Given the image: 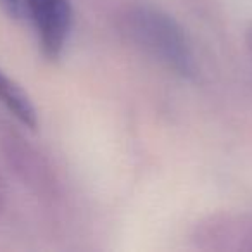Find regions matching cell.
Returning a JSON list of instances; mask_svg holds the SVG:
<instances>
[{
    "label": "cell",
    "instance_id": "4",
    "mask_svg": "<svg viewBox=\"0 0 252 252\" xmlns=\"http://www.w3.org/2000/svg\"><path fill=\"white\" fill-rule=\"evenodd\" d=\"M0 5L14 18L25 16V0H0Z\"/></svg>",
    "mask_w": 252,
    "mask_h": 252
},
{
    "label": "cell",
    "instance_id": "2",
    "mask_svg": "<svg viewBox=\"0 0 252 252\" xmlns=\"http://www.w3.org/2000/svg\"><path fill=\"white\" fill-rule=\"evenodd\" d=\"M25 16L35 25L43 54L57 59L71 30L69 0H25Z\"/></svg>",
    "mask_w": 252,
    "mask_h": 252
},
{
    "label": "cell",
    "instance_id": "3",
    "mask_svg": "<svg viewBox=\"0 0 252 252\" xmlns=\"http://www.w3.org/2000/svg\"><path fill=\"white\" fill-rule=\"evenodd\" d=\"M0 102L26 126H30V128L36 126V112L30 102L28 95L2 71H0Z\"/></svg>",
    "mask_w": 252,
    "mask_h": 252
},
{
    "label": "cell",
    "instance_id": "5",
    "mask_svg": "<svg viewBox=\"0 0 252 252\" xmlns=\"http://www.w3.org/2000/svg\"><path fill=\"white\" fill-rule=\"evenodd\" d=\"M249 36H251V40H249V47H251V52H252V28H251V32H249Z\"/></svg>",
    "mask_w": 252,
    "mask_h": 252
},
{
    "label": "cell",
    "instance_id": "1",
    "mask_svg": "<svg viewBox=\"0 0 252 252\" xmlns=\"http://www.w3.org/2000/svg\"><path fill=\"white\" fill-rule=\"evenodd\" d=\"M133 38L175 73L189 78L195 74V59L182 26L166 12L138 7L130 14Z\"/></svg>",
    "mask_w": 252,
    "mask_h": 252
}]
</instances>
